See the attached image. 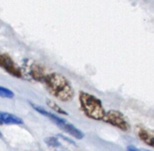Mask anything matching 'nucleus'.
Segmentation results:
<instances>
[{
	"label": "nucleus",
	"mask_w": 154,
	"mask_h": 151,
	"mask_svg": "<svg viewBox=\"0 0 154 151\" xmlns=\"http://www.w3.org/2000/svg\"><path fill=\"white\" fill-rule=\"evenodd\" d=\"M43 84L47 91L60 102H69L74 98L75 92L72 85L62 74L51 73L47 74Z\"/></svg>",
	"instance_id": "f257e3e1"
},
{
	"label": "nucleus",
	"mask_w": 154,
	"mask_h": 151,
	"mask_svg": "<svg viewBox=\"0 0 154 151\" xmlns=\"http://www.w3.org/2000/svg\"><path fill=\"white\" fill-rule=\"evenodd\" d=\"M79 101L80 109L85 116L94 121H103L106 112L99 98L89 93L80 91Z\"/></svg>",
	"instance_id": "f03ea898"
},
{
	"label": "nucleus",
	"mask_w": 154,
	"mask_h": 151,
	"mask_svg": "<svg viewBox=\"0 0 154 151\" xmlns=\"http://www.w3.org/2000/svg\"><path fill=\"white\" fill-rule=\"evenodd\" d=\"M30 104L37 113H39L42 115L47 117L56 126H58L60 129H61L62 131H64L65 132H67L70 136H72V137H74V138H76L78 140L83 139L84 133L80 130L76 128L73 124H71V123L68 122L67 121H65L64 119H62V118H60V117H59V116H57V115H55V114H53V113H50L48 111H46L43 107H42L40 105L34 104L32 103H30Z\"/></svg>",
	"instance_id": "7ed1b4c3"
},
{
	"label": "nucleus",
	"mask_w": 154,
	"mask_h": 151,
	"mask_svg": "<svg viewBox=\"0 0 154 151\" xmlns=\"http://www.w3.org/2000/svg\"><path fill=\"white\" fill-rule=\"evenodd\" d=\"M103 122L119 129L122 131H129L131 129L130 123L124 113L117 110H110L106 112Z\"/></svg>",
	"instance_id": "20e7f679"
},
{
	"label": "nucleus",
	"mask_w": 154,
	"mask_h": 151,
	"mask_svg": "<svg viewBox=\"0 0 154 151\" xmlns=\"http://www.w3.org/2000/svg\"><path fill=\"white\" fill-rule=\"evenodd\" d=\"M0 68L12 77L17 78L23 77V74L21 68L6 53H0Z\"/></svg>",
	"instance_id": "39448f33"
},
{
	"label": "nucleus",
	"mask_w": 154,
	"mask_h": 151,
	"mask_svg": "<svg viewBox=\"0 0 154 151\" xmlns=\"http://www.w3.org/2000/svg\"><path fill=\"white\" fill-rule=\"evenodd\" d=\"M27 74L32 79L37 82H41V83H43L47 76V73L45 72V69L43 68V67L37 63H31V64L28 63Z\"/></svg>",
	"instance_id": "423d86ee"
},
{
	"label": "nucleus",
	"mask_w": 154,
	"mask_h": 151,
	"mask_svg": "<svg viewBox=\"0 0 154 151\" xmlns=\"http://www.w3.org/2000/svg\"><path fill=\"white\" fill-rule=\"evenodd\" d=\"M136 134L138 138L146 145L154 149V131L151 129L138 126L136 128Z\"/></svg>",
	"instance_id": "0eeeda50"
},
{
	"label": "nucleus",
	"mask_w": 154,
	"mask_h": 151,
	"mask_svg": "<svg viewBox=\"0 0 154 151\" xmlns=\"http://www.w3.org/2000/svg\"><path fill=\"white\" fill-rule=\"evenodd\" d=\"M0 122L3 124H7V125H21L23 123V121L12 113H5V112H0Z\"/></svg>",
	"instance_id": "6e6552de"
},
{
	"label": "nucleus",
	"mask_w": 154,
	"mask_h": 151,
	"mask_svg": "<svg viewBox=\"0 0 154 151\" xmlns=\"http://www.w3.org/2000/svg\"><path fill=\"white\" fill-rule=\"evenodd\" d=\"M46 145L48 147H50L51 149H52L55 151H69L59 140V137L57 136H51V137H48L44 140Z\"/></svg>",
	"instance_id": "1a4fd4ad"
},
{
	"label": "nucleus",
	"mask_w": 154,
	"mask_h": 151,
	"mask_svg": "<svg viewBox=\"0 0 154 151\" xmlns=\"http://www.w3.org/2000/svg\"><path fill=\"white\" fill-rule=\"evenodd\" d=\"M46 104L49 108H51L52 111H54L55 113H57L58 114H62V115H68V113L66 111H64L57 103H55L54 101L51 100V99H47L46 100Z\"/></svg>",
	"instance_id": "9d476101"
},
{
	"label": "nucleus",
	"mask_w": 154,
	"mask_h": 151,
	"mask_svg": "<svg viewBox=\"0 0 154 151\" xmlns=\"http://www.w3.org/2000/svg\"><path fill=\"white\" fill-rule=\"evenodd\" d=\"M14 94L12 90L0 86V97L2 98H7V99H12L14 98Z\"/></svg>",
	"instance_id": "9b49d317"
},
{
	"label": "nucleus",
	"mask_w": 154,
	"mask_h": 151,
	"mask_svg": "<svg viewBox=\"0 0 154 151\" xmlns=\"http://www.w3.org/2000/svg\"><path fill=\"white\" fill-rule=\"evenodd\" d=\"M127 151H151V150H147V149H138V148H136V147H134V146L130 145V146H128V147H127Z\"/></svg>",
	"instance_id": "f8f14e48"
},
{
	"label": "nucleus",
	"mask_w": 154,
	"mask_h": 151,
	"mask_svg": "<svg viewBox=\"0 0 154 151\" xmlns=\"http://www.w3.org/2000/svg\"><path fill=\"white\" fill-rule=\"evenodd\" d=\"M1 138H2V132L0 131V139H1Z\"/></svg>",
	"instance_id": "ddd939ff"
}]
</instances>
